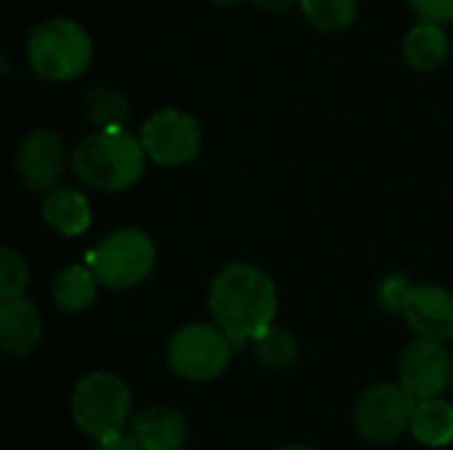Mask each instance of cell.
<instances>
[{"mask_svg": "<svg viewBox=\"0 0 453 450\" xmlns=\"http://www.w3.org/2000/svg\"><path fill=\"white\" fill-rule=\"evenodd\" d=\"M300 0H255V5L265 13H287L292 5H297Z\"/></svg>", "mask_w": 453, "mask_h": 450, "instance_id": "obj_25", "label": "cell"}, {"mask_svg": "<svg viewBox=\"0 0 453 450\" xmlns=\"http://www.w3.org/2000/svg\"><path fill=\"white\" fill-rule=\"evenodd\" d=\"M66 170L64 141L53 130H32L16 149V175L24 188L37 194H50Z\"/></svg>", "mask_w": 453, "mask_h": 450, "instance_id": "obj_10", "label": "cell"}, {"mask_svg": "<svg viewBox=\"0 0 453 450\" xmlns=\"http://www.w3.org/2000/svg\"><path fill=\"white\" fill-rule=\"evenodd\" d=\"M451 53V40L443 27L417 24L403 37V61L417 72H438Z\"/></svg>", "mask_w": 453, "mask_h": 450, "instance_id": "obj_15", "label": "cell"}, {"mask_svg": "<svg viewBox=\"0 0 453 450\" xmlns=\"http://www.w3.org/2000/svg\"><path fill=\"white\" fill-rule=\"evenodd\" d=\"M234 355V342L215 324H186L167 342L170 371L191 385L218 379Z\"/></svg>", "mask_w": 453, "mask_h": 450, "instance_id": "obj_6", "label": "cell"}, {"mask_svg": "<svg viewBox=\"0 0 453 450\" xmlns=\"http://www.w3.org/2000/svg\"><path fill=\"white\" fill-rule=\"evenodd\" d=\"M85 265L93 271L101 286L111 292H127L151 276L157 265V247L141 228H117L88 252Z\"/></svg>", "mask_w": 453, "mask_h": 450, "instance_id": "obj_5", "label": "cell"}, {"mask_svg": "<svg viewBox=\"0 0 453 450\" xmlns=\"http://www.w3.org/2000/svg\"><path fill=\"white\" fill-rule=\"evenodd\" d=\"M212 3H218V5H236V3H242V0H212Z\"/></svg>", "mask_w": 453, "mask_h": 450, "instance_id": "obj_26", "label": "cell"}, {"mask_svg": "<svg viewBox=\"0 0 453 450\" xmlns=\"http://www.w3.org/2000/svg\"><path fill=\"white\" fill-rule=\"evenodd\" d=\"M82 111L101 130H117V127H125L130 117V103L117 88L96 85L82 95Z\"/></svg>", "mask_w": 453, "mask_h": 450, "instance_id": "obj_18", "label": "cell"}, {"mask_svg": "<svg viewBox=\"0 0 453 450\" xmlns=\"http://www.w3.org/2000/svg\"><path fill=\"white\" fill-rule=\"evenodd\" d=\"M42 339V316L27 297L0 302V347L5 355H27Z\"/></svg>", "mask_w": 453, "mask_h": 450, "instance_id": "obj_13", "label": "cell"}, {"mask_svg": "<svg viewBox=\"0 0 453 450\" xmlns=\"http://www.w3.org/2000/svg\"><path fill=\"white\" fill-rule=\"evenodd\" d=\"M252 350H255V361L268 371H287L297 363V355H300V347L292 332L279 329V326L257 337L252 342Z\"/></svg>", "mask_w": 453, "mask_h": 450, "instance_id": "obj_19", "label": "cell"}, {"mask_svg": "<svg viewBox=\"0 0 453 450\" xmlns=\"http://www.w3.org/2000/svg\"><path fill=\"white\" fill-rule=\"evenodd\" d=\"M409 432L427 448H446L453 443V406L443 398L419 400Z\"/></svg>", "mask_w": 453, "mask_h": 450, "instance_id": "obj_17", "label": "cell"}, {"mask_svg": "<svg viewBox=\"0 0 453 450\" xmlns=\"http://www.w3.org/2000/svg\"><path fill=\"white\" fill-rule=\"evenodd\" d=\"M146 151L141 138L117 130H98L77 143L72 151V170L80 183L93 191L119 194L133 188L146 172Z\"/></svg>", "mask_w": 453, "mask_h": 450, "instance_id": "obj_2", "label": "cell"}, {"mask_svg": "<svg viewBox=\"0 0 453 450\" xmlns=\"http://www.w3.org/2000/svg\"><path fill=\"white\" fill-rule=\"evenodd\" d=\"M279 450H316V448H308V446H287V448H279Z\"/></svg>", "mask_w": 453, "mask_h": 450, "instance_id": "obj_27", "label": "cell"}, {"mask_svg": "<svg viewBox=\"0 0 453 450\" xmlns=\"http://www.w3.org/2000/svg\"><path fill=\"white\" fill-rule=\"evenodd\" d=\"M207 308L215 326L234 342V347H244L273 329L279 313V289L257 265L231 263L215 273Z\"/></svg>", "mask_w": 453, "mask_h": 450, "instance_id": "obj_1", "label": "cell"}, {"mask_svg": "<svg viewBox=\"0 0 453 450\" xmlns=\"http://www.w3.org/2000/svg\"><path fill=\"white\" fill-rule=\"evenodd\" d=\"M130 387L111 371H90L72 390V419L96 443L130 427Z\"/></svg>", "mask_w": 453, "mask_h": 450, "instance_id": "obj_4", "label": "cell"}, {"mask_svg": "<svg viewBox=\"0 0 453 450\" xmlns=\"http://www.w3.org/2000/svg\"><path fill=\"white\" fill-rule=\"evenodd\" d=\"M27 61L37 77L69 82L90 69L93 40L74 19H48L32 29L27 40Z\"/></svg>", "mask_w": 453, "mask_h": 450, "instance_id": "obj_3", "label": "cell"}, {"mask_svg": "<svg viewBox=\"0 0 453 450\" xmlns=\"http://www.w3.org/2000/svg\"><path fill=\"white\" fill-rule=\"evenodd\" d=\"M29 286V265L27 260L13 249V247H3L0 249V300H19L24 297Z\"/></svg>", "mask_w": 453, "mask_h": 450, "instance_id": "obj_21", "label": "cell"}, {"mask_svg": "<svg viewBox=\"0 0 453 450\" xmlns=\"http://www.w3.org/2000/svg\"><path fill=\"white\" fill-rule=\"evenodd\" d=\"M409 5L422 19V24H453V0H409Z\"/></svg>", "mask_w": 453, "mask_h": 450, "instance_id": "obj_23", "label": "cell"}, {"mask_svg": "<svg viewBox=\"0 0 453 450\" xmlns=\"http://www.w3.org/2000/svg\"><path fill=\"white\" fill-rule=\"evenodd\" d=\"M127 432L135 438L141 450H183L188 422L170 406H151L130 419Z\"/></svg>", "mask_w": 453, "mask_h": 450, "instance_id": "obj_12", "label": "cell"}, {"mask_svg": "<svg viewBox=\"0 0 453 450\" xmlns=\"http://www.w3.org/2000/svg\"><path fill=\"white\" fill-rule=\"evenodd\" d=\"M96 450H141V446L135 443V438L122 430V432H114V435H106L96 443Z\"/></svg>", "mask_w": 453, "mask_h": 450, "instance_id": "obj_24", "label": "cell"}, {"mask_svg": "<svg viewBox=\"0 0 453 450\" xmlns=\"http://www.w3.org/2000/svg\"><path fill=\"white\" fill-rule=\"evenodd\" d=\"M42 220L56 231L58 236L74 239L82 236L90 228L93 210L88 196L80 188L72 186H58L42 199Z\"/></svg>", "mask_w": 453, "mask_h": 450, "instance_id": "obj_14", "label": "cell"}, {"mask_svg": "<svg viewBox=\"0 0 453 450\" xmlns=\"http://www.w3.org/2000/svg\"><path fill=\"white\" fill-rule=\"evenodd\" d=\"M414 408L417 400L403 390L401 382H380L358 398L353 424L366 443L390 446L411 430Z\"/></svg>", "mask_w": 453, "mask_h": 450, "instance_id": "obj_7", "label": "cell"}, {"mask_svg": "<svg viewBox=\"0 0 453 450\" xmlns=\"http://www.w3.org/2000/svg\"><path fill=\"white\" fill-rule=\"evenodd\" d=\"M411 289H414V284H409L406 276H388V278H382V284L377 289L380 305L390 313H403V305H406Z\"/></svg>", "mask_w": 453, "mask_h": 450, "instance_id": "obj_22", "label": "cell"}, {"mask_svg": "<svg viewBox=\"0 0 453 450\" xmlns=\"http://www.w3.org/2000/svg\"><path fill=\"white\" fill-rule=\"evenodd\" d=\"M98 286L101 284L88 265H69V268L56 273L53 286H50V297H53V305L58 310L82 313L96 302Z\"/></svg>", "mask_w": 453, "mask_h": 450, "instance_id": "obj_16", "label": "cell"}, {"mask_svg": "<svg viewBox=\"0 0 453 450\" xmlns=\"http://www.w3.org/2000/svg\"><path fill=\"white\" fill-rule=\"evenodd\" d=\"M146 156L159 167H183L202 151V125L180 109H159L141 127Z\"/></svg>", "mask_w": 453, "mask_h": 450, "instance_id": "obj_8", "label": "cell"}, {"mask_svg": "<svg viewBox=\"0 0 453 450\" xmlns=\"http://www.w3.org/2000/svg\"><path fill=\"white\" fill-rule=\"evenodd\" d=\"M300 11L319 32H342L356 21L358 0H300Z\"/></svg>", "mask_w": 453, "mask_h": 450, "instance_id": "obj_20", "label": "cell"}, {"mask_svg": "<svg viewBox=\"0 0 453 450\" xmlns=\"http://www.w3.org/2000/svg\"><path fill=\"white\" fill-rule=\"evenodd\" d=\"M451 353L441 342L417 339L401 353L398 382L417 403L441 398L451 385Z\"/></svg>", "mask_w": 453, "mask_h": 450, "instance_id": "obj_9", "label": "cell"}, {"mask_svg": "<svg viewBox=\"0 0 453 450\" xmlns=\"http://www.w3.org/2000/svg\"><path fill=\"white\" fill-rule=\"evenodd\" d=\"M401 316L419 339L441 345L453 339V292L446 286L414 284Z\"/></svg>", "mask_w": 453, "mask_h": 450, "instance_id": "obj_11", "label": "cell"}]
</instances>
